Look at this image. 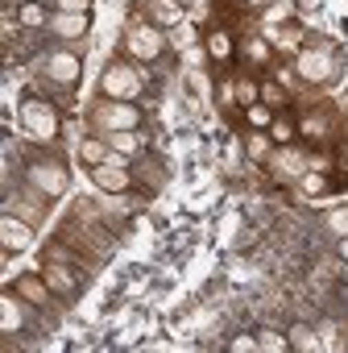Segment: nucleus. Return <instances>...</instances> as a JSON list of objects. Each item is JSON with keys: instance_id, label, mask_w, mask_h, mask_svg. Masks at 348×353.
<instances>
[{"instance_id": "1", "label": "nucleus", "mask_w": 348, "mask_h": 353, "mask_svg": "<svg viewBox=\"0 0 348 353\" xmlns=\"http://www.w3.org/2000/svg\"><path fill=\"white\" fill-rule=\"evenodd\" d=\"M21 133H25L34 145H50V141H58V133H63L58 104L46 100V96H25V100H21Z\"/></svg>"}, {"instance_id": "2", "label": "nucleus", "mask_w": 348, "mask_h": 353, "mask_svg": "<svg viewBox=\"0 0 348 353\" xmlns=\"http://www.w3.org/2000/svg\"><path fill=\"white\" fill-rule=\"evenodd\" d=\"M336 71H340V63H336V50H331V46H307V50H298V59H294V75H298L303 83H311V88L331 83Z\"/></svg>"}, {"instance_id": "3", "label": "nucleus", "mask_w": 348, "mask_h": 353, "mask_svg": "<svg viewBox=\"0 0 348 353\" xmlns=\"http://www.w3.org/2000/svg\"><path fill=\"white\" fill-rule=\"evenodd\" d=\"M25 183L38 188L46 200H58L71 183V174H67V162L63 158H34L30 170H25Z\"/></svg>"}, {"instance_id": "4", "label": "nucleus", "mask_w": 348, "mask_h": 353, "mask_svg": "<svg viewBox=\"0 0 348 353\" xmlns=\"http://www.w3.org/2000/svg\"><path fill=\"white\" fill-rule=\"evenodd\" d=\"M141 71L133 63H108L100 75V96L104 100H137L141 96Z\"/></svg>"}, {"instance_id": "5", "label": "nucleus", "mask_w": 348, "mask_h": 353, "mask_svg": "<svg viewBox=\"0 0 348 353\" xmlns=\"http://www.w3.org/2000/svg\"><path fill=\"white\" fill-rule=\"evenodd\" d=\"M79 71H83V59L75 50H50L46 54V75H42V88L50 92H71L79 83Z\"/></svg>"}, {"instance_id": "6", "label": "nucleus", "mask_w": 348, "mask_h": 353, "mask_svg": "<svg viewBox=\"0 0 348 353\" xmlns=\"http://www.w3.org/2000/svg\"><path fill=\"white\" fill-rule=\"evenodd\" d=\"M91 121L104 129V137L108 133H129V129H141V108L133 100H104L91 112Z\"/></svg>"}, {"instance_id": "7", "label": "nucleus", "mask_w": 348, "mask_h": 353, "mask_svg": "<svg viewBox=\"0 0 348 353\" xmlns=\"http://www.w3.org/2000/svg\"><path fill=\"white\" fill-rule=\"evenodd\" d=\"M91 183L104 192V196H120L133 188V166L124 154H108L100 166H91Z\"/></svg>"}, {"instance_id": "8", "label": "nucleus", "mask_w": 348, "mask_h": 353, "mask_svg": "<svg viewBox=\"0 0 348 353\" xmlns=\"http://www.w3.org/2000/svg\"><path fill=\"white\" fill-rule=\"evenodd\" d=\"M124 50L137 59V63H153L162 50H166V38L153 21H133L129 34H124Z\"/></svg>"}, {"instance_id": "9", "label": "nucleus", "mask_w": 348, "mask_h": 353, "mask_svg": "<svg viewBox=\"0 0 348 353\" xmlns=\"http://www.w3.org/2000/svg\"><path fill=\"white\" fill-rule=\"evenodd\" d=\"M42 279H46V287H50L58 299H75V295H79V270L67 266V262H50V258H46Z\"/></svg>"}, {"instance_id": "10", "label": "nucleus", "mask_w": 348, "mask_h": 353, "mask_svg": "<svg viewBox=\"0 0 348 353\" xmlns=\"http://www.w3.org/2000/svg\"><path fill=\"white\" fill-rule=\"evenodd\" d=\"M34 241V225L21 221L17 212H5V221H0V245H5V254H17Z\"/></svg>"}, {"instance_id": "11", "label": "nucleus", "mask_w": 348, "mask_h": 353, "mask_svg": "<svg viewBox=\"0 0 348 353\" xmlns=\"http://www.w3.org/2000/svg\"><path fill=\"white\" fill-rule=\"evenodd\" d=\"M270 170H274L278 183H294V179H303V174H307V158L298 150H278L270 158Z\"/></svg>"}, {"instance_id": "12", "label": "nucleus", "mask_w": 348, "mask_h": 353, "mask_svg": "<svg viewBox=\"0 0 348 353\" xmlns=\"http://www.w3.org/2000/svg\"><path fill=\"white\" fill-rule=\"evenodd\" d=\"M50 30H54V38L79 42V38L91 30V13H54V17H50Z\"/></svg>"}, {"instance_id": "13", "label": "nucleus", "mask_w": 348, "mask_h": 353, "mask_svg": "<svg viewBox=\"0 0 348 353\" xmlns=\"http://www.w3.org/2000/svg\"><path fill=\"white\" fill-rule=\"evenodd\" d=\"M149 21L157 30H179L187 21V5H179V0H153V5H149Z\"/></svg>"}, {"instance_id": "14", "label": "nucleus", "mask_w": 348, "mask_h": 353, "mask_svg": "<svg viewBox=\"0 0 348 353\" xmlns=\"http://www.w3.org/2000/svg\"><path fill=\"white\" fill-rule=\"evenodd\" d=\"M13 291H17V295H21L25 303H34V307H50V303L58 299V295H54V291L46 287V279H42V274H25V279H21V283H17Z\"/></svg>"}, {"instance_id": "15", "label": "nucleus", "mask_w": 348, "mask_h": 353, "mask_svg": "<svg viewBox=\"0 0 348 353\" xmlns=\"http://www.w3.org/2000/svg\"><path fill=\"white\" fill-rule=\"evenodd\" d=\"M25 324V307H21V295L17 291H5V299H0V332H21Z\"/></svg>"}, {"instance_id": "16", "label": "nucleus", "mask_w": 348, "mask_h": 353, "mask_svg": "<svg viewBox=\"0 0 348 353\" xmlns=\"http://www.w3.org/2000/svg\"><path fill=\"white\" fill-rule=\"evenodd\" d=\"M204 46H208V54L216 59V63H228L232 54H237V42H232V34L220 26V30H208L204 34Z\"/></svg>"}, {"instance_id": "17", "label": "nucleus", "mask_w": 348, "mask_h": 353, "mask_svg": "<svg viewBox=\"0 0 348 353\" xmlns=\"http://www.w3.org/2000/svg\"><path fill=\"white\" fill-rule=\"evenodd\" d=\"M286 341H290V349H298V353H315V349L323 345L311 324H290V328H286Z\"/></svg>"}, {"instance_id": "18", "label": "nucleus", "mask_w": 348, "mask_h": 353, "mask_svg": "<svg viewBox=\"0 0 348 353\" xmlns=\"http://www.w3.org/2000/svg\"><path fill=\"white\" fill-rule=\"evenodd\" d=\"M17 21L25 30H42V26H50V9L38 5V0H21V5H17Z\"/></svg>"}, {"instance_id": "19", "label": "nucleus", "mask_w": 348, "mask_h": 353, "mask_svg": "<svg viewBox=\"0 0 348 353\" xmlns=\"http://www.w3.org/2000/svg\"><path fill=\"white\" fill-rule=\"evenodd\" d=\"M108 145H112V154L133 158V154H141V150H145V137H141L137 129H129V133H108Z\"/></svg>"}, {"instance_id": "20", "label": "nucleus", "mask_w": 348, "mask_h": 353, "mask_svg": "<svg viewBox=\"0 0 348 353\" xmlns=\"http://www.w3.org/2000/svg\"><path fill=\"white\" fill-rule=\"evenodd\" d=\"M245 154H249L253 162L270 158V154H274V137H270V129H253V133L245 137Z\"/></svg>"}, {"instance_id": "21", "label": "nucleus", "mask_w": 348, "mask_h": 353, "mask_svg": "<svg viewBox=\"0 0 348 353\" xmlns=\"http://www.w3.org/2000/svg\"><path fill=\"white\" fill-rule=\"evenodd\" d=\"M108 154H112L108 137H83V145H79V158H83V166H100Z\"/></svg>"}, {"instance_id": "22", "label": "nucleus", "mask_w": 348, "mask_h": 353, "mask_svg": "<svg viewBox=\"0 0 348 353\" xmlns=\"http://www.w3.org/2000/svg\"><path fill=\"white\" fill-rule=\"evenodd\" d=\"M245 121H249V129H270L274 125V108L270 104H245Z\"/></svg>"}, {"instance_id": "23", "label": "nucleus", "mask_w": 348, "mask_h": 353, "mask_svg": "<svg viewBox=\"0 0 348 353\" xmlns=\"http://www.w3.org/2000/svg\"><path fill=\"white\" fill-rule=\"evenodd\" d=\"M303 133H307L311 141H323V137L331 133V121H327L323 112H307V117H303Z\"/></svg>"}, {"instance_id": "24", "label": "nucleus", "mask_w": 348, "mask_h": 353, "mask_svg": "<svg viewBox=\"0 0 348 353\" xmlns=\"http://www.w3.org/2000/svg\"><path fill=\"white\" fill-rule=\"evenodd\" d=\"M232 92H237V104H257V100H261V96H257V92H261V83H253L249 75H237Z\"/></svg>"}, {"instance_id": "25", "label": "nucleus", "mask_w": 348, "mask_h": 353, "mask_svg": "<svg viewBox=\"0 0 348 353\" xmlns=\"http://www.w3.org/2000/svg\"><path fill=\"white\" fill-rule=\"evenodd\" d=\"M257 349H265V353H286V349H290V341H286L282 332L265 328V332H257Z\"/></svg>"}, {"instance_id": "26", "label": "nucleus", "mask_w": 348, "mask_h": 353, "mask_svg": "<svg viewBox=\"0 0 348 353\" xmlns=\"http://www.w3.org/2000/svg\"><path fill=\"white\" fill-rule=\"evenodd\" d=\"M257 96H261V104H270V108L278 112V108L286 104V83H261V92H257Z\"/></svg>"}, {"instance_id": "27", "label": "nucleus", "mask_w": 348, "mask_h": 353, "mask_svg": "<svg viewBox=\"0 0 348 353\" xmlns=\"http://www.w3.org/2000/svg\"><path fill=\"white\" fill-rule=\"evenodd\" d=\"M327 233L331 237H348V208H331L327 212Z\"/></svg>"}, {"instance_id": "28", "label": "nucleus", "mask_w": 348, "mask_h": 353, "mask_svg": "<svg viewBox=\"0 0 348 353\" xmlns=\"http://www.w3.org/2000/svg\"><path fill=\"white\" fill-rule=\"evenodd\" d=\"M303 188H307L311 196H323V192H327V174H323V170L315 174V170L307 166V174H303Z\"/></svg>"}, {"instance_id": "29", "label": "nucleus", "mask_w": 348, "mask_h": 353, "mask_svg": "<svg viewBox=\"0 0 348 353\" xmlns=\"http://www.w3.org/2000/svg\"><path fill=\"white\" fill-rule=\"evenodd\" d=\"M245 54H249L253 63H265V59H270V42H261V38H249V42H245Z\"/></svg>"}, {"instance_id": "30", "label": "nucleus", "mask_w": 348, "mask_h": 353, "mask_svg": "<svg viewBox=\"0 0 348 353\" xmlns=\"http://www.w3.org/2000/svg\"><path fill=\"white\" fill-rule=\"evenodd\" d=\"M191 42H195V30H183V26H179V30H174L170 38H166V46H174V50H187Z\"/></svg>"}, {"instance_id": "31", "label": "nucleus", "mask_w": 348, "mask_h": 353, "mask_svg": "<svg viewBox=\"0 0 348 353\" xmlns=\"http://www.w3.org/2000/svg\"><path fill=\"white\" fill-rule=\"evenodd\" d=\"M270 137H274V145H286V141L294 137V129H290L286 121H274V125H270Z\"/></svg>"}, {"instance_id": "32", "label": "nucleus", "mask_w": 348, "mask_h": 353, "mask_svg": "<svg viewBox=\"0 0 348 353\" xmlns=\"http://www.w3.org/2000/svg\"><path fill=\"white\" fill-rule=\"evenodd\" d=\"M58 13H91V0H54Z\"/></svg>"}, {"instance_id": "33", "label": "nucleus", "mask_w": 348, "mask_h": 353, "mask_svg": "<svg viewBox=\"0 0 348 353\" xmlns=\"http://www.w3.org/2000/svg\"><path fill=\"white\" fill-rule=\"evenodd\" d=\"M228 349L232 353H257V336H237V341H228Z\"/></svg>"}, {"instance_id": "34", "label": "nucleus", "mask_w": 348, "mask_h": 353, "mask_svg": "<svg viewBox=\"0 0 348 353\" xmlns=\"http://www.w3.org/2000/svg\"><path fill=\"white\" fill-rule=\"evenodd\" d=\"M336 170H348V141H340L336 150Z\"/></svg>"}, {"instance_id": "35", "label": "nucleus", "mask_w": 348, "mask_h": 353, "mask_svg": "<svg viewBox=\"0 0 348 353\" xmlns=\"http://www.w3.org/2000/svg\"><path fill=\"white\" fill-rule=\"evenodd\" d=\"M336 254H340V258L348 262V237H336Z\"/></svg>"}, {"instance_id": "36", "label": "nucleus", "mask_w": 348, "mask_h": 353, "mask_svg": "<svg viewBox=\"0 0 348 353\" xmlns=\"http://www.w3.org/2000/svg\"><path fill=\"white\" fill-rule=\"evenodd\" d=\"M241 5H249V9H265V5H274V0H241Z\"/></svg>"}, {"instance_id": "37", "label": "nucleus", "mask_w": 348, "mask_h": 353, "mask_svg": "<svg viewBox=\"0 0 348 353\" xmlns=\"http://www.w3.org/2000/svg\"><path fill=\"white\" fill-rule=\"evenodd\" d=\"M38 5H54V0H38Z\"/></svg>"}, {"instance_id": "38", "label": "nucleus", "mask_w": 348, "mask_h": 353, "mask_svg": "<svg viewBox=\"0 0 348 353\" xmlns=\"http://www.w3.org/2000/svg\"><path fill=\"white\" fill-rule=\"evenodd\" d=\"M179 5H191V0H179Z\"/></svg>"}]
</instances>
